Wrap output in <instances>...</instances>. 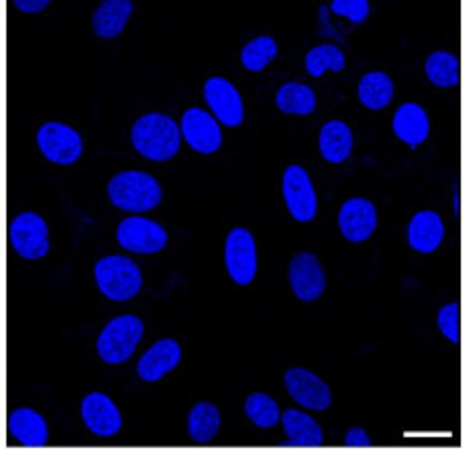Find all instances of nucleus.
Wrapping results in <instances>:
<instances>
[{
  "mask_svg": "<svg viewBox=\"0 0 463 450\" xmlns=\"http://www.w3.org/2000/svg\"><path fill=\"white\" fill-rule=\"evenodd\" d=\"M11 246L22 258H43L50 252V235L43 218L33 211L15 216L11 222Z\"/></svg>",
  "mask_w": 463,
  "mask_h": 450,
  "instance_id": "nucleus-7",
  "label": "nucleus"
},
{
  "mask_svg": "<svg viewBox=\"0 0 463 450\" xmlns=\"http://www.w3.org/2000/svg\"><path fill=\"white\" fill-rule=\"evenodd\" d=\"M344 442H346V446H370V444H372L370 436H367L361 427L350 429L346 434V440H344Z\"/></svg>",
  "mask_w": 463,
  "mask_h": 450,
  "instance_id": "nucleus-33",
  "label": "nucleus"
},
{
  "mask_svg": "<svg viewBox=\"0 0 463 450\" xmlns=\"http://www.w3.org/2000/svg\"><path fill=\"white\" fill-rule=\"evenodd\" d=\"M344 67H346V56H344L340 47L331 43L314 47V50L307 52L306 56V69L312 77H323L325 70H335V73H340Z\"/></svg>",
  "mask_w": 463,
  "mask_h": 450,
  "instance_id": "nucleus-27",
  "label": "nucleus"
},
{
  "mask_svg": "<svg viewBox=\"0 0 463 450\" xmlns=\"http://www.w3.org/2000/svg\"><path fill=\"white\" fill-rule=\"evenodd\" d=\"M224 260H227V271L235 284L246 286L257 276V244L248 229H233L227 235V246H224Z\"/></svg>",
  "mask_w": 463,
  "mask_h": 450,
  "instance_id": "nucleus-8",
  "label": "nucleus"
},
{
  "mask_svg": "<svg viewBox=\"0 0 463 450\" xmlns=\"http://www.w3.org/2000/svg\"><path fill=\"white\" fill-rule=\"evenodd\" d=\"M37 144L43 156L56 164H73L84 152L80 133L62 122H47L39 128Z\"/></svg>",
  "mask_w": 463,
  "mask_h": 450,
  "instance_id": "nucleus-5",
  "label": "nucleus"
},
{
  "mask_svg": "<svg viewBox=\"0 0 463 450\" xmlns=\"http://www.w3.org/2000/svg\"><path fill=\"white\" fill-rule=\"evenodd\" d=\"M118 244L135 254H156L167 246V233L158 222L130 216L118 227Z\"/></svg>",
  "mask_w": 463,
  "mask_h": 450,
  "instance_id": "nucleus-9",
  "label": "nucleus"
},
{
  "mask_svg": "<svg viewBox=\"0 0 463 450\" xmlns=\"http://www.w3.org/2000/svg\"><path fill=\"white\" fill-rule=\"evenodd\" d=\"M331 11L337 15L348 17L350 22L361 23L370 14V3L367 0H334L331 3Z\"/></svg>",
  "mask_w": 463,
  "mask_h": 450,
  "instance_id": "nucleus-31",
  "label": "nucleus"
},
{
  "mask_svg": "<svg viewBox=\"0 0 463 450\" xmlns=\"http://www.w3.org/2000/svg\"><path fill=\"white\" fill-rule=\"evenodd\" d=\"M393 130L397 137L406 141L408 145H420L427 139V135H430V120H427L425 109L419 108L417 103H403L395 111Z\"/></svg>",
  "mask_w": 463,
  "mask_h": 450,
  "instance_id": "nucleus-21",
  "label": "nucleus"
},
{
  "mask_svg": "<svg viewBox=\"0 0 463 450\" xmlns=\"http://www.w3.org/2000/svg\"><path fill=\"white\" fill-rule=\"evenodd\" d=\"M133 14L130 0H105L92 14V31L100 39H114L124 31Z\"/></svg>",
  "mask_w": 463,
  "mask_h": 450,
  "instance_id": "nucleus-19",
  "label": "nucleus"
},
{
  "mask_svg": "<svg viewBox=\"0 0 463 450\" xmlns=\"http://www.w3.org/2000/svg\"><path fill=\"white\" fill-rule=\"evenodd\" d=\"M94 280L100 293L111 301H130L141 290V269L128 257H105L94 267Z\"/></svg>",
  "mask_w": 463,
  "mask_h": 450,
  "instance_id": "nucleus-3",
  "label": "nucleus"
},
{
  "mask_svg": "<svg viewBox=\"0 0 463 450\" xmlns=\"http://www.w3.org/2000/svg\"><path fill=\"white\" fill-rule=\"evenodd\" d=\"M359 100L367 109H384L393 100V81L387 73L372 70L359 81Z\"/></svg>",
  "mask_w": 463,
  "mask_h": 450,
  "instance_id": "nucleus-23",
  "label": "nucleus"
},
{
  "mask_svg": "<svg viewBox=\"0 0 463 450\" xmlns=\"http://www.w3.org/2000/svg\"><path fill=\"white\" fill-rule=\"evenodd\" d=\"M444 239V222L436 211L425 210L414 214L408 224V244L420 254H430L438 250Z\"/></svg>",
  "mask_w": 463,
  "mask_h": 450,
  "instance_id": "nucleus-17",
  "label": "nucleus"
},
{
  "mask_svg": "<svg viewBox=\"0 0 463 450\" xmlns=\"http://www.w3.org/2000/svg\"><path fill=\"white\" fill-rule=\"evenodd\" d=\"M107 197L118 210L130 214H144L163 201V188L158 180L146 171H122L107 186Z\"/></svg>",
  "mask_w": 463,
  "mask_h": 450,
  "instance_id": "nucleus-2",
  "label": "nucleus"
},
{
  "mask_svg": "<svg viewBox=\"0 0 463 450\" xmlns=\"http://www.w3.org/2000/svg\"><path fill=\"white\" fill-rule=\"evenodd\" d=\"M282 192L284 201H287V207L290 216L299 222H310L314 220L318 211V199L317 191H314L310 175L304 167L299 164H290V167L284 171L282 177Z\"/></svg>",
  "mask_w": 463,
  "mask_h": 450,
  "instance_id": "nucleus-6",
  "label": "nucleus"
},
{
  "mask_svg": "<svg viewBox=\"0 0 463 450\" xmlns=\"http://www.w3.org/2000/svg\"><path fill=\"white\" fill-rule=\"evenodd\" d=\"M288 395L307 410H326L331 406V390L317 374L304 367H293L284 374Z\"/></svg>",
  "mask_w": 463,
  "mask_h": 450,
  "instance_id": "nucleus-11",
  "label": "nucleus"
},
{
  "mask_svg": "<svg viewBox=\"0 0 463 450\" xmlns=\"http://www.w3.org/2000/svg\"><path fill=\"white\" fill-rule=\"evenodd\" d=\"M141 337H144V323H141V318L133 316V314L118 316L99 335V357L109 365H120L133 357Z\"/></svg>",
  "mask_w": 463,
  "mask_h": 450,
  "instance_id": "nucleus-4",
  "label": "nucleus"
},
{
  "mask_svg": "<svg viewBox=\"0 0 463 450\" xmlns=\"http://www.w3.org/2000/svg\"><path fill=\"white\" fill-rule=\"evenodd\" d=\"M282 425L287 431L288 440H284L280 446H320L323 444V429L312 417H307L301 410L288 408L282 414Z\"/></svg>",
  "mask_w": 463,
  "mask_h": 450,
  "instance_id": "nucleus-18",
  "label": "nucleus"
},
{
  "mask_svg": "<svg viewBox=\"0 0 463 450\" xmlns=\"http://www.w3.org/2000/svg\"><path fill=\"white\" fill-rule=\"evenodd\" d=\"M205 103L216 116V120L224 127H240L243 120V103L237 88L224 77H212L203 86Z\"/></svg>",
  "mask_w": 463,
  "mask_h": 450,
  "instance_id": "nucleus-12",
  "label": "nucleus"
},
{
  "mask_svg": "<svg viewBox=\"0 0 463 450\" xmlns=\"http://www.w3.org/2000/svg\"><path fill=\"white\" fill-rule=\"evenodd\" d=\"M337 222H340L342 235L348 241L359 244V241L370 239L373 230H376V207L367 199H348L342 205Z\"/></svg>",
  "mask_w": 463,
  "mask_h": 450,
  "instance_id": "nucleus-14",
  "label": "nucleus"
},
{
  "mask_svg": "<svg viewBox=\"0 0 463 450\" xmlns=\"http://www.w3.org/2000/svg\"><path fill=\"white\" fill-rule=\"evenodd\" d=\"M438 327L453 343H459V305L449 304L438 312Z\"/></svg>",
  "mask_w": 463,
  "mask_h": 450,
  "instance_id": "nucleus-30",
  "label": "nucleus"
},
{
  "mask_svg": "<svg viewBox=\"0 0 463 450\" xmlns=\"http://www.w3.org/2000/svg\"><path fill=\"white\" fill-rule=\"evenodd\" d=\"M276 105L278 109L284 111V114L293 116H310L314 109H317V94H314L312 88L306 84H297V81H290V84H284L276 94Z\"/></svg>",
  "mask_w": 463,
  "mask_h": 450,
  "instance_id": "nucleus-25",
  "label": "nucleus"
},
{
  "mask_svg": "<svg viewBox=\"0 0 463 450\" xmlns=\"http://www.w3.org/2000/svg\"><path fill=\"white\" fill-rule=\"evenodd\" d=\"M81 418H84L86 427L94 436L109 437L116 436L122 427V417L118 408L109 397L103 393H90L81 401Z\"/></svg>",
  "mask_w": 463,
  "mask_h": 450,
  "instance_id": "nucleus-15",
  "label": "nucleus"
},
{
  "mask_svg": "<svg viewBox=\"0 0 463 450\" xmlns=\"http://www.w3.org/2000/svg\"><path fill=\"white\" fill-rule=\"evenodd\" d=\"M182 361V348L175 340H160L141 357L137 374L146 382H158L160 378L174 371Z\"/></svg>",
  "mask_w": 463,
  "mask_h": 450,
  "instance_id": "nucleus-16",
  "label": "nucleus"
},
{
  "mask_svg": "<svg viewBox=\"0 0 463 450\" xmlns=\"http://www.w3.org/2000/svg\"><path fill=\"white\" fill-rule=\"evenodd\" d=\"M188 431L194 442H212L221 431V412H218V408L210 401H201V404L193 406V410L188 414Z\"/></svg>",
  "mask_w": 463,
  "mask_h": 450,
  "instance_id": "nucleus-24",
  "label": "nucleus"
},
{
  "mask_svg": "<svg viewBox=\"0 0 463 450\" xmlns=\"http://www.w3.org/2000/svg\"><path fill=\"white\" fill-rule=\"evenodd\" d=\"M182 137L186 144L201 154H213L221 150L222 133L218 120L207 111L193 108L182 116Z\"/></svg>",
  "mask_w": 463,
  "mask_h": 450,
  "instance_id": "nucleus-13",
  "label": "nucleus"
},
{
  "mask_svg": "<svg viewBox=\"0 0 463 450\" xmlns=\"http://www.w3.org/2000/svg\"><path fill=\"white\" fill-rule=\"evenodd\" d=\"M14 5L24 14H39V11H45L50 0H14Z\"/></svg>",
  "mask_w": 463,
  "mask_h": 450,
  "instance_id": "nucleus-32",
  "label": "nucleus"
},
{
  "mask_svg": "<svg viewBox=\"0 0 463 450\" xmlns=\"http://www.w3.org/2000/svg\"><path fill=\"white\" fill-rule=\"evenodd\" d=\"M278 54V45L271 37H257L250 43L243 45L241 50V64L252 73L263 70L267 64L274 61Z\"/></svg>",
  "mask_w": 463,
  "mask_h": 450,
  "instance_id": "nucleus-29",
  "label": "nucleus"
},
{
  "mask_svg": "<svg viewBox=\"0 0 463 450\" xmlns=\"http://www.w3.org/2000/svg\"><path fill=\"white\" fill-rule=\"evenodd\" d=\"M130 141L141 156L165 163L174 158L182 145V130L174 117L165 114H146L133 124Z\"/></svg>",
  "mask_w": 463,
  "mask_h": 450,
  "instance_id": "nucleus-1",
  "label": "nucleus"
},
{
  "mask_svg": "<svg viewBox=\"0 0 463 450\" xmlns=\"http://www.w3.org/2000/svg\"><path fill=\"white\" fill-rule=\"evenodd\" d=\"M425 73L438 88H455L459 84V61L449 52H433L425 62Z\"/></svg>",
  "mask_w": 463,
  "mask_h": 450,
  "instance_id": "nucleus-26",
  "label": "nucleus"
},
{
  "mask_svg": "<svg viewBox=\"0 0 463 450\" xmlns=\"http://www.w3.org/2000/svg\"><path fill=\"white\" fill-rule=\"evenodd\" d=\"M243 412H246V417L250 418L257 427H263V429L274 427V425H278L282 420V412L280 408H278L276 399H271L267 393H252L248 397L246 406H243Z\"/></svg>",
  "mask_w": 463,
  "mask_h": 450,
  "instance_id": "nucleus-28",
  "label": "nucleus"
},
{
  "mask_svg": "<svg viewBox=\"0 0 463 450\" xmlns=\"http://www.w3.org/2000/svg\"><path fill=\"white\" fill-rule=\"evenodd\" d=\"M9 431L24 446H45L47 423L33 408H17L9 417Z\"/></svg>",
  "mask_w": 463,
  "mask_h": 450,
  "instance_id": "nucleus-20",
  "label": "nucleus"
},
{
  "mask_svg": "<svg viewBox=\"0 0 463 450\" xmlns=\"http://www.w3.org/2000/svg\"><path fill=\"white\" fill-rule=\"evenodd\" d=\"M320 154L326 163L340 164L346 161L353 152V130L342 120H331L320 128L318 135Z\"/></svg>",
  "mask_w": 463,
  "mask_h": 450,
  "instance_id": "nucleus-22",
  "label": "nucleus"
},
{
  "mask_svg": "<svg viewBox=\"0 0 463 450\" xmlns=\"http://www.w3.org/2000/svg\"><path fill=\"white\" fill-rule=\"evenodd\" d=\"M288 282L297 299L317 301L323 297L326 286L323 265L312 252L295 254L288 265Z\"/></svg>",
  "mask_w": 463,
  "mask_h": 450,
  "instance_id": "nucleus-10",
  "label": "nucleus"
}]
</instances>
